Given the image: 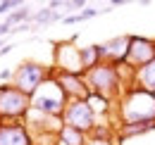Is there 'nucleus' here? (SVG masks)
I'll list each match as a JSON object with an SVG mask.
<instances>
[{"instance_id":"2eb2a0df","label":"nucleus","mask_w":155,"mask_h":145,"mask_svg":"<svg viewBox=\"0 0 155 145\" xmlns=\"http://www.w3.org/2000/svg\"><path fill=\"white\" fill-rule=\"evenodd\" d=\"M100 12H105V10H98V7H86V10H81L79 14H69V17H62L64 24H79V21H88V19L98 17Z\"/></svg>"},{"instance_id":"f257e3e1","label":"nucleus","mask_w":155,"mask_h":145,"mask_svg":"<svg viewBox=\"0 0 155 145\" xmlns=\"http://www.w3.org/2000/svg\"><path fill=\"white\" fill-rule=\"evenodd\" d=\"M119 121L122 126L155 124V95L138 86L127 88L119 98Z\"/></svg>"},{"instance_id":"423d86ee","label":"nucleus","mask_w":155,"mask_h":145,"mask_svg":"<svg viewBox=\"0 0 155 145\" xmlns=\"http://www.w3.org/2000/svg\"><path fill=\"white\" fill-rule=\"evenodd\" d=\"M96 112L88 105V100H69L67 107H64V114H62V124L64 126H72L91 136V131L96 128Z\"/></svg>"},{"instance_id":"f3484780","label":"nucleus","mask_w":155,"mask_h":145,"mask_svg":"<svg viewBox=\"0 0 155 145\" xmlns=\"http://www.w3.org/2000/svg\"><path fill=\"white\" fill-rule=\"evenodd\" d=\"M21 5H24L21 0H5V2H0V17L2 14H12L15 10H19Z\"/></svg>"},{"instance_id":"412c9836","label":"nucleus","mask_w":155,"mask_h":145,"mask_svg":"<svg viewBox=\"0 0 155 145\" xmlns=\"http://www.w3.org/2000/svg\"><path fill=\"white\" fill-rule=\"evenodd\" d=\"M122 5H127V0H112V7H122Z\"/></svg>"},{"instance_id":"4468645a","label":"nucleus","mask_w":155,"mask_h":145,"mask_svg":"<svg viewBox=\"0 0 155 145\" xmlns=\"http://www.w3.org/2000/svg\"><path fill=\"white\" fill-rule=\"evenodd\" d=\"M31 17H34V14H31V10H29L26 5H21L19 10H15L12 14H7L2 24H5V26H7L10 31H12V26H21V24H26V21H29Z\"/></svg>"},{"instance_id":"20e7f679","label":"nucleus","mask_w":155,"mask_h":145,"mask_svg":"<svg viewBox=\"0 0 155 145\" xmlns=\"http://www.w3.org/2000/svg\"><path fill=\"white\" fill-rule=\"evenodd\" d=\"M48 79H58L55 67H45V64H41V62H21L19 67L15 69L12 86H15L17 91H21L24 95L31 98Z\"/></svg>"},{"instance_id":"ddd939ff","label":"nucleus","mask_w":155,"mask_h":145,"mask_svg":"<svg viewBox=\"0 0 155 145\" xmlns=\"http://www.w3.org/2000/svg\"><path fill=\"white\" fill-rule=\"evenodd\" d=\"M86 143H88V136L86 133H81L77 128L62 124V128H60V133H58V145H86Z\"/></svg>"},{"instance_id":"39448f33","label":"nucleus","mask_w":155,"mask_h":145,"mask_svg":"<svg viewBox=\"0 0 155 145\" xmlns=\"http://www.w3.org/2000/svg\"><path fill=\"white\" fill-rule=\"evenodd\" d=\"M31 112V98L17 91L12 83H2L0 86V119L7 124L15 121H26Z\"/></svg>"},{"instance_id":"f03ea898","label":"nucleus","mask_w":155,"mask_h":145,"mask_svg":"<svg viewBox=\"0 0 155 145\" xmlns=\"http://www.w3.org/2000/svg\"><path fill=\"white\" fill-rule=\"evenodd\" d=\"M86 83H88L91 93L103 95V98H107V100L122 98L124 91H127V86H124V81H122V67L117 69V67L107 64V62H103L100 67H96L93 72L86 74Z\"/></svg>"},{"instance_id":"9b49d317","label":"nucleus","mask_w":155,"mask_h":145,"mask_svg":"<svg viewBox=\"0 0 155 145\" xmlns=\"http://www.w3.org/2000/svg\"><path fill=\"white\" fill-rule=\"evenodd\" d=\"M134 86H138V88H143V91L155 95V60L150 64H146V67H141V69L134 72Z\"/></svg>"},{"instance_id":"5701e85b","label":"nucleus","mask_w":155,"mask_h":145,"mask_svg":"<svg viewBox=\"0 0 155 145\" xmlns=\"http://www.w3.org/2000/svg\"><path fill=\"white\" fill-rule=\"evenodd\" d=\"M36 145H38V143H36Z\"/></svg>"},{"instance_id":"0eeeda50","label":"nucleus","mask_w":155,"mask_h":145,"mask_svg":"<svg viewBox=\"0 0 155 145\" xmlns=\"http://www.w3.org/2000/svg\"><path fill=\"white\" fill-rule=\"evenodd\" d=\"M53 67L58 74H69V76H86L84 64H81V48H77L72 40H62L55 45V57Z\"/></svg>"},{"instance_id":"aec40b11","label":"nucleus","mask_w":155,"mask_h":145,"mask_svg":"<svg viewBox=\"0 0 155 145\" xmlns=\"http://www.w3.org/2000/svg\"><path fill=\"white\" fill-rule=\"evenodd\" d=\"M12 48H15V45H2V48H0V57H5L7 53H12Z\"/></svg>"},{"instance_id":"a211bd4d","label":"nucleus","mask_w":155,"mask_h":145,"mask_svg":"<svg viewBox=\"0 0 155 145\" xmlns=\"http://www.w3.org/2000/svg\"><path fill=\"white\" fill-rule=\"evenodd\" d=\"M12 79H15V69H2V72H0V81H2V83L12 81Z\"/></svg>"},{"instance_id":"9d476101","label":"nucleus","mask_w":155,"mask_h":145,"mask_svg":"<svg viewBox=\"0 0 155 145\" xmlns=\"http://www.w3.org/2000/svg\"><path fill=\"white\" fill-rule=\"evenodd\" d=\"M0 145H36L34 136L24 121H15V124H2L0 128Z\"/></svg>"},{"instance_id":"dca6fc26","label":"nucleus","mask_w":155,"mask_h":145,"mask_svg":"<svg viewBox=\"0 0 155 145\" xmlns=\"http://www.w3.org/2000/svg\"><path fill=\"white\" fill-rule=\"evenodd\" d=\"M58 19H62V17H60L53 7H43V10H38V12L31 17V21H34V24H50V21H58Z\"/></svg>"},{"instance_id":"7ed1b4c3","label":"nucleus","mask_w":155,"mask_h":145,"mask_svg":"<svg viewBox=\"0 0 155 145\" xmlns=\"http://www.w3.org/2000/svg\"><path fill=\"white\" fill-rule=\"evenodd\" d=\"M67 102H69V98L64 95L62 86L58 83V79H48L38 91L31 95V112H38V114H45V117H58V119H62Z\"/></svg>"},{"instance_id":"6ab92c4d","label":"nucleus","mask_w":155,"mask_h":145,"mask_svg":"<svg viewBox=\"0 0 155 145\" xmlns=\"http://www.w3.org/2000/svg\"><path fill=\"white\" fill-rule=\"evenodd\" d=\"M86 145H115V140H100V138H88Z\"/></svg>"},{"instance_id":"6e6552de","label":"nucleus","mask_w":155,"mask_h":145,"mask_svg":"<svg viewBox=\"0 0 155 145\" xmlns=\"http://www.w3.org/2000/svg\"><path fill=\"white\" fill-rule=\"evenodd\" d=\"M153 60H155V40H150V38H141V36H131L127 67H131V69L136 72V69L150 64Z\"/></svg>"},{"instance_id":"4be33fe9","label":"nucleus","mask_w":155,"mask_h":145,"mask_svg":"<svg viewBox=\"0 0 155 145\" xmlns=\"http://www.w3.org/2000/svg\"><path fill=\"white\" fill-rule=\"evenodd\" d=\"M2 124H5V121H2V119H0V128H2Z\"/></svg>"},{"instance_id":"f8f14e48","label":"nucleus","mask_w":155,"mask_h":145,"mask_svg":"<svg viewBox=\"0 0 155 145\" xmlns=\"http://www.w3.org/2000/svg\"><path fill=\"white\" fill-rule=\"evenodd\" d=\"M81 64H84V72H93L96 67L103 64V53H100V45H86L81 48Z\"/></svg>"},{"instance_id":"1a4fd4ad","label":"nucleus","mask_w":155,"mask_h":145,"mask_svg":"<svg viewBox=\"0 0 155 145\" xmlns=\"http://www.w3.org/2000/svg\"><path fill=\"white\" fill-rule=\"evenodd\" d=\"M129 45H131V36H119L112 38L107 43L100 45V53H103V62L112 64V67H127V60H129Z\"/></svg>"}]
</instances>
